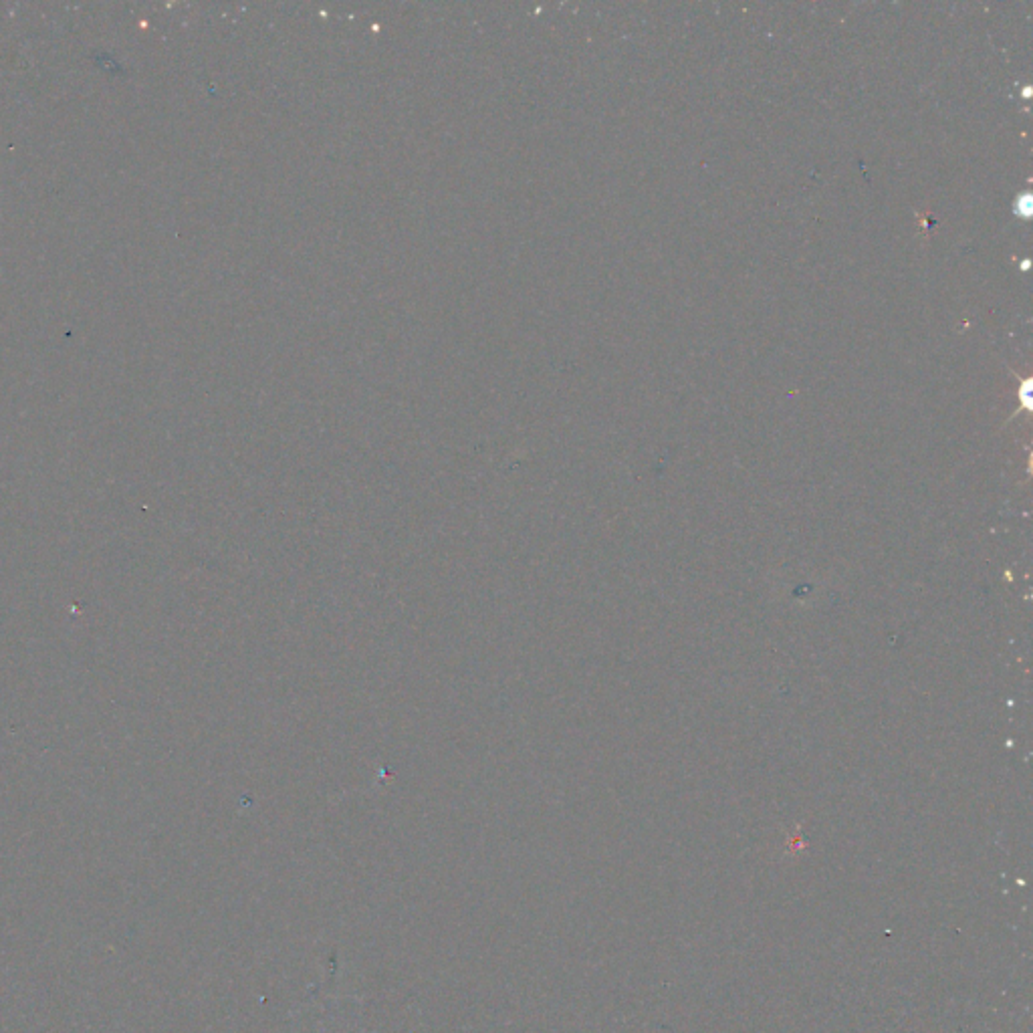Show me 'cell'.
I'll list each match as a JSON object with an SVG mask.
<instances>
[]
</instances>
